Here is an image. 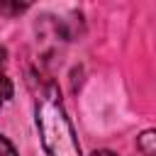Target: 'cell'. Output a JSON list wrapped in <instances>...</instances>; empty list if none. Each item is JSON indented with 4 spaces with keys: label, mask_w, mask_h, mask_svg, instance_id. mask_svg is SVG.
I'll return each mask as SVG.
<instances>
[{
    "label": "cell",
    "mask_w": 156,
    "mask_h": 156,
    "mask_svg": "<svg viewBox=\"0 0 156 156\" xmlns=\"http://www.w3.org/2000/svg\"><path fill=\"white\" fill-rule=\"evenodd\" d=\"M37 129L49 156H80L73 124L63 110L56 85H46L37 98Z\"/></svg>",
    "instance_id": "cell-1"
},
{
    "label": "cell",
    "mask_w": 156,
    "mask_h": 156,
    "mask_svg": "<svg viewBox=\"0 0 156 156\" xmlns=\"http://www.w3.org/2000/svg\"><path fill=\"white\" fill-rule=\"evenodd\" d=\"M12 98V83L7 78V49L0 46V105Z\"/></svg>",
    "instance_id": "cell-2"
},
{
    "label": "cell",
    "mask_w": 156,
    "mask_h": 156,
    "mask_svg": "<svg viewBox=\"0 0 156 156\" xmlns=\"http://www.w3.org/2000/svg\"><path fill=\"white\" fill-rule=\"evenodd\" d=\"M136 146L141 149V154H146V156H156V129L141 132L139 139H136Z\"/></svg>",
    "instance_id": "cell-3"
},
{
    "label": "cell",
    "mask_w": 156,
    "mask_h": 156,
    "mask_svg": "<svg viewBox=\"0 0 156 156\" xmlns=\"http://www.w3.org/2000/svg\"><path fill=\"white\" fill-rule=\"evenodd\" d=\"M0 156H17V151H15V146L0 134Z\"/></svg>",
    "instance_id": "cell-4"
},
{
    "label": "cell",
    "mask_w": 156,
    "mask_h": 156,
    "mask_svg": "<svg viewBox=\"0 0 156 156\" xmlns=\"http://www.w3.org/2000/svg\"><path fill=\"white\" fill-rule=\"evenodd\" d=\"M90 156H117L115 151H110V149H100V151H93Z\"/></svg>",
    "instance_id": "cell-5"
}]
</instances>
